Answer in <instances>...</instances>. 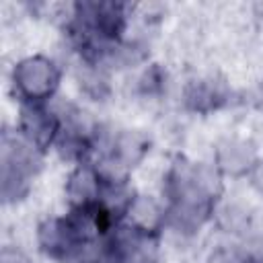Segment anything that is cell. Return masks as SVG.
Wrapping results in <instances>:
<instances>
[{"label":"cell","mask_w":263,"mask_h":263,"mask_svg":"<svg viewBox=\"0 0 263 263\" xmlns=\"http://www.w3.org/2000/svg\"><path fill=\"white\" fill-rule=\"evenodd\" d=\"M14 76H16L18 86L31 101H41L43 97L51 95L58 84V72L53 64L43 58L23 62Z\"/></svg>","instance_id":"cell-1"},{"label":"cell","mask_w":263,"mask_h":263,"mask_svg":"<svg viewBox=\"0 0 263 263\" xmlns=\"http://www.w3.org/2000/svg\"><path fill=\"white\" fill-rule=\"evenodd\" d=\"M21 123H23L25 136H27L29 142H31L33 146H37V148H45V146L53 140V136H55V132H58V121H55V117H53L51 113L39 109V107H29V109H25Z\"/></svg>","instance_id":"cell-2"}]
</instances>
